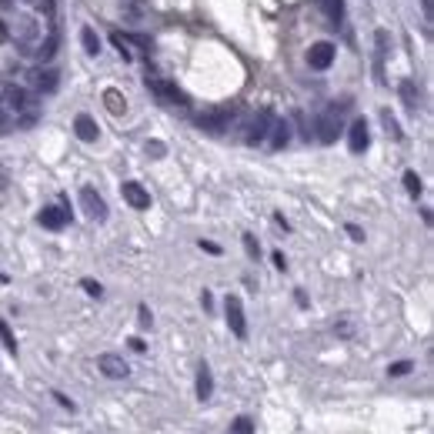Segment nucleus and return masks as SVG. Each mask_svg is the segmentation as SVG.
Segmentation results:
<instances>
[{
  "instance_id": "20e7f679",
  "label": "nucleus",
  "mask_w": 434,
  "mask_h": 434,
  "mask_svg": "<svg viewBox=\"0 0 434 434\" xmlns=\"http://www.w3.org/2000/svg\"><path fill=\"white\" fill-rule=\"evenodd\" d=\"M224 311H228V328L234 331V337H248V317H244V304H241V298L228 294Z\"/></svg>"
},
{
  "instance_id": "39448f33",
  "label": "nucleus",
  "mask_w": 434,
  "mask_h": 434,
  "mask_svg": "<svg viewBox=\"0 0 434 434\" xmlns=\"http://www.w3.org/2000/svg\"><path fill=\"white\" fill-rule=\"evenodd\" d=\"M147 87H151L154 94L160 97V101H167V104H187V94L180 91V87H174L171 80H160V77H151L147 74Z\"/></svg>"
},
{
  "instance_id": "f8f14e48",
  "label": "nucleus",
  "mask_w": 434,
  "mask_h": 434,
  "mask_svg": "<svg viewBox=\"0 0 434 434\" xmlns=\"http://www.w3.org/2000/svg\"><path fill=\"white\" fill-rule=\"evenodd\" d=\"M367 144H371L367 121H364V117H358V121L351 124V130H348V147H351V154H364V151H367Z\"/></svg>"
},
{
  "instance_id": "ddd939ff",
  "label": "nucleus",
  "mask_w": 434,
  "mask_h": 434,
  "mask_svg": "<svg viewBox=\"0 0 434 434\" xmlns=\"http://www.w3.org/2000/svg\"><path fill=\"white\" fill-rule=\"evenodd\" d=\"M287 141H291V124H287V121H274L271 130H267V144H271V151H284Z\"/></svg>"
},
{
  "instance_id": "f3484780",
  "label": "nucleus",
  "mask_w": 434,
  "mask_h": 434,
  "mask_svg": "<svg viewBox=\"0 0 434 434\" xmlns=\"http://www.w3.org/2000/svg\"><path fill=\"white\" fill-rule=\"evenodd\" d=\"M121 3H124V14H128L134 24L144 21V14H147V3H144V0H121Z\"/></svg>"
},
{
  "instance_id": "393cba45",
  "label": "nucleus",
  "mask_w": 434,
  "mask_h": 434,
  "mask_svg": "<svg viewBox=\"0 0 434 434\" xmlns=\"http://www.w3.org/2000/svg\"><path fill=\"white\" fill-rule=\"evenodd\" d=\"M411 367H414L411 361H398V364L387 367V374H391V378H405V374H411Z\"/></svg>"
},
{
  "instance_id": "9d476101",
  "label": "nucleus",
  "mask_w": 434,
  "mask_h": 434,
  "mask_svg": "<svg viewBox=\"0 0 434 434\" xmlns=\"http://www.w3.org/2000/svg\"><path fill=\"white\" fill-rule=\"evenodd\" d=\"M37 221H40V228H47V230H64L71 224V210L67 207H44L37 214Z\"/></svg>"
},
{
  "instance_id": "473e14b6",
  "label": "nucleus",
  "mask_w": 434,
  "mask_h": 434,
  "mask_svg": "<svg viewBox=\"0 0 434 434\" xmlns=\"http://www.w3.org/2000/svg\"><path fill=\"white\" fill-rule=\"evenodd\" d=\"M348 234H351V241H358V244L364 241V230H361L358 224H348Z\"/></svg>"
},
{
  "instance_id": "7ed1b4c3",
  "label": "nucleus",
  "mask_w": 434,
  "mask_h": 434,
  "mask_svg": "<svg viewBox=\"0 0 434 434\" xmlns=\"http://www.w3.org/2000/svg\"><path fill=\"white\" fill-rule=\"evenodd\" d=\"M334 57H337V47H334L331 40H317L307 51V64H311V71H328L334 64Z\"/></svg>"
},
{
  "instance_id": "2f4dec72",
  "label": "nucleus",
  "mask_w": 434,
  "mask_h": 434,
  "mask_svg": "<svg viewBox=\"0 0 434 434\" xmlns=\"http://www.w3.org/2000/svg\"><path fill=\"white\" fill-rule=\"evenodd\" d=\"M201 251H207V254H221V244H214V241H201Z\"/></svg>"
},
{
  "instance_id": "6ab92c4d",
  "label": "nucleus",
  "mask_w": 434,
  "mask_h": 434,
  "mask_svg": "<svg viewBox=\"0 0 434 434\" xmlns=\"http://www.w3.org/2000/svg\"><path fill=\"white\" fill-rule=\"evenodd\" d=\"M0 341H3V348H7L10 354H17V337H14V331H10L7 321H0Z\"/></svg>"
},
{
  "instance_id": "f257e3e1",
  "label": "nucleus",
  "mask_w": 434,
  "mask_h": 434,
  "mask_svg": "<svg viewBox=\"0 0 434 434\" xmlns=\"http://www.w3.org/2000/svg\"><path fill=\"white\" fill-rule=\"evenodd\" d=\"M271 124H274V114H271V110H261V114H254V117L248 121V128H244V144H248V147L264 144V141H267V130H271Z\"/></svg>"
},
{
  "instance_id": "58836bf2",
  "label": "nucleus",
  "mask_w": 434,
  "mask_h": 434,
  "mask_svg": "<svg viewBox=\"0 0 434 434\" xmlns=\"http://www.w3.org/2000/svg\"><path fill=\"white\" fill-rule=\"evenodd\" d=\"M3 37H7V30H3V24H0V40H3Z\"/></svg>"
},
{
  "instance_id": "412c9836",
  "label": "nucleus",
  "mask_w": 434,
  "mask_h": 434,
  "mask_svg": "<svg viewBox=\"0 0 434 434\" xmlns=\"http://www.w3.org/2000/svg\"><path fill=\"white\" fill-rule=\"evenodd\" d=\"M405 191H408L411 197H418V194H421V178H418L414 171H405Z\"/></svg>"
},
{
  "instance_id": "9b49d317",
  "label": "nucleus",
  "mask_w": 434,
  "mask_h": 434,
  "mask_svg": "<svg viewBox=\"0 0 434 434\" xmlns=\"http://www.w3.org/2000/svg\"><path fill=\"white\" fill-rule=\"evenodd\" d=\"M230 110H210V114H201L197 117V128L207 130V134H224L230 128Z\"/></svg>"
},
{
  "instance_id": "423d86ee",
  "label": "nucleus",
  "mask_w": 434,
  "mask_h": 434,
  "mask_svg": "<svg viewBox=\"0 0 434 434\" xmlns=\"http://www.w3.org/2000/svg\"><path fill=\"white\" fill-rule=\"evenodd\" d=\"M121 194H124V201H128L134 210H147V207H151V194H147V187H144V184H137V180H124V184H121Z\"/></svg>"
},
{
  "instance_id": "aec40b11",
  "label": "nucleus",
  "mask_w": 434,
  "mask_h": 434,
  "mask_svg": "<svg viewBox=\"0 0 434 434\" xmlns=\"http://www.w3.org/2000/svg\"><path fill=\"white\" fill-rule=\"evenodd\" d=\"M104 104H107L110 114H124V101H121L117 91H104Z\"/></svg>"
},
{
  "instance_id": "dca6fc26",
  "label": "nucleus",
  "mask_w": 434,
  "mask_h": 434,
  "mask_svg": "<svg viewBox=\"0 0 434 434\" xmlns=\"http://www.w3.org/2000/svg\"><path fill=\"white\" fill-rule=\"evenodd\" d=\"M34 80H37V91H40V94H53V91H57V71H53V67H47V71H37V77H34Z\"/></svg>"
},
{
  "instance_id": "1a4fd4ad",
  "label": "nucleus",
  "mask_w": 434,
  "mask_h": 434,
  "mask_svg": "<svg viewBox=\"0 0 434 434\" xmlns=\"http://www.w3.org/2000/svg\"><path fill=\"white\" fill-rule=\"evenodd\" d=\"M3 107H7L10 114H27L30 94H27L24 87H17V84H7V87H3Z\"/></svg>"
},
{
  "instance_id": "72a5a7b5",
  "label": "nucleus",
  "mask_w": 434,
  "mask_h": 434,
  "mask_svg": "<svg viewBox=\"0 0 434 434\" xmlns=\"http://www.w3.org/2000/svg\"><path fill=\"white\" fill-rule=\"evenodd\" d=\"M128 344H130V348H134V351H137V354H144V351H147V344H144L141 337H130Z\"/></svg>"
},
{
  "instance_id": "0eeeda50",
  "label": "nucleus",
  "mask_w": 434,
  "mask_h": 434,
  "mask_svg": "<svg viewBox=\"0 0 434 434\" xmlns=\"http://www.w3.org/2000/svg\"><path fill=\"white\" fill-rule=\"evenodd\" d=\"M97 367H101L104 378H110V381H124L130 374L128 361L117 358V354H101V358H97Z\"/></svg>"
},
{
  "instance_id": "2eb2a0df",
  "label": "nucleus",
  "mask_w": 434,
  "mask_h": 434,
  "mask_svg": "<svg viewBox=\"0 0 434 434\" xmlns=\"http://www.w3.org/2000/svg\"><path fill=\"white\" fill-rule=\"evenodd\" d=\"M210 394H214V378H210V367L201 364V367H197V398L207 401Z\"/></svg>"
},
{
  "instance_id": "b1692460",
  "label": "nucleus",
  "mask_w": 434,
  "mask_h": 434,
  "mask_svg": "<svg viewBox=\"0 0 434 434\" xmlns=\"http://www.w3.org/2000/svg\"><path fill=\"white\" fill-rule=\"evenodd\" d=\"M344 10V0H328V17H331V24H341V14Z\"/></svg>"
},
{
  "instance_id": "ea45409f",
  "label": "nucleus",
  "mask_w": 434,
  "mask_h": 434,
  "mask_svg": "<svg viewBox=\"0 0 434 434\" xmlns=\"http://www.w3.org/2000/svg\"><path fill=\"white\" fill-rule=\"evenodd\" d=\"M0 284H7V278H3V274H0Z\"/></svg>"
},
{
  "instance_id": "f03ea898",
  "label": "nucleus",
  "mask_w": 434,
  "mask_h": 434,
  "mask_svg": "<svg viewBox=\"0 0 434 434\" xmlns=\"http://www.w3.org/2000/svg\"><path fill=\"white\" fill-rule=\"evenodd\" d=\"M341 110H344V107L334 104L331 110H324V114L317 117V141H321V144H334V141H337V134H341Z\"/></svg>"
},
{
  "instance_id": "5701e85b",
  "label": "nucleus",
  "mask_w": 434,
  "mask_h": 434,
  "mask_svg": "<svg viewBox=\"0 0 434 434\" xmlns=\"http://www.w3.org/2000/svg\"><path fill=\"white\" fill-rule=\"evenodd\" d=\"M34 53H37V60H51L53 53H57V34L47 37V47H40V51H34Z\"/></svg>"
},
{
  "instance_id": "4c0bfd02",
  "label": "nucleus",
  "mask_w": 434,
  "mask_h": 434,
  "mask_svg": "<svg viewBox=\"0 0 434 434\" xmlns=\"http://www.w3.org/2000/svg\"><path fill=\"white\" fill-rule=\"evenodd\" d=\"M201 304H204V311H210V304H214V298H210V291H204V294H201Z\"/></svg>"
},
{
  "instance_id": "a211bd4d",
  "label": "nucleus",
  "mask_w": 434,
  "mask_h": 434,
  "mask_svg": "<svg viewBox=\"0 0 434 434\" xmlns=\"http://www.w3.org/2000/svg\"><path fill=\"white\" fill-rule=\"evenodd\" d=\"M80 40H84V51L91 53V57H97V53H101V40H97L94 27H84V30H80Z\"/></svg>"
},
{
  "instance_id": "6e6552de",
  "label": "nucleus",
  "mask_w": 434,
  "mask_h": 434,
  "mask_svg": "<svg viewBox=\"0 0 434 434\" xmlns=\"http://www.w3.org/2000/svg\"><path fill=\"white\" fill-rule=\"evenodd\" d=\"M80 204H84V210H87L91 221H107V204H104V197L94 191V187H84V191H80Z\"/></svg>"
},
{
  "instance_id": "c85d7f7f",
  "label": "nucleus",
  "mask_w": 434,
  "mask_h": 434,
  "mask_svg": "<svg viewBox=\"0 0 434 434\" xmlns=\"http://www.w3.org/2000/svg\"><path fill=\"white\" fill-rule=\"evenodd\" d=\"M244 251H248V257H257V254H261V248H257L254 234H244Z\"/></svg>"
},
{
  "instance_id": "e433bc0d",
  "label": "nucleus",
  "mask_w": 434,
  "mask_h": 434,
  "mask_svg": "<svg viewBox=\"0 0 434 434\" xmlns=\"http://www.w3.org/2000/svg\"><path fill=\"white\" fill-rule=\"evenodd\" d=\"M147 154H157V157H160V154H164V144H157V141L147 144Z\"/></svg>"
},
{
  "instance_id": "a878e982",
  "label": "nucleus",
  "mask_w": 434,
  "mask_h": 434,
  "mask_svg": "<svg viewBox=\"0 0 434 434\" xmlns=\"http://www.w3.org/2000/svg\"><path fill=\"white\" fill-rule=\"evenodd\" d=\"M401 94H405V104L408 107H418V101H421L418 91H414V84H401Z\"/></svg>"
},
{
  "instance_id": "f704fd0d",
  "label": "nucleus",
  "mask_w": 434,
  "mask_h": 434,
  "mask_svg": "<svg viewBox=\"0 0 434 434\" xmlns=\"http://www.w3.org/2000/svg\"><path fill=\"white\" fill-rule=\"evenodd\" d=\"M274 267H278V271H284V267H287V257H284L281 251H274Z\"/></svg>"
},
{
  "instance_id": "7c9ffc66",
  "label": "nucleus",
  "mask_w": 434,
  "mask_h": 434,
  "mask_svg": "<svg viewBox=\"0 0 434 434\" xmlns=\"http://www.w3.org/2000/svg\"><path fill=\"white\" fill-rule=\"evenodd\" d=\"M53 398H57V405H60V408L74 411V401H71V398H64V394H60V391H53Z\"/></svg>"
},
{
  "instance_id": "4468645a",
  "label": "nucleus",
  "mask_w": 434,
  "mask_h": 434,
  "mask_svg": "<svg viewBox=\"0 0 434 434\" xmlns=\"http://www.w3.org/2000/svg\"><path fill=\"white\" fill-rule=\"evenodd\" d=\"M74 134L80 137V141H84V144H94L101 130H97V124H94V117H91V114H77V121H74Z\"/></svg>"
},
{
  "instance_id": "cd10ccee",
  "label": "nucleus",
  "mask_w": 434,
  "mask_h": 434,
  "mask_svg": "<svg viewBox=\"0 0 434 434\" xmlns=\"http://www.w3.org/2000/svg\"><path fill=\"white\" fill-rule=\"evenodd\" d=\"M110 40H114V47L121 51V57H124V60H130V51H128V44H124V34H110Z\"/></svg>"
},
{
  "instance_id": "4be33fe9",
  "label": "nucleus",
  "mask_w": 434,
  "mask_h": 434,
  "mask_svg": "<svg viewBox=\"0 0 434 434\" xmlns=\"http://www.w3.org/2000/svg\"><path fill=\"white\" fill-rule=\"evenodd\" d=\"M230 434H254V421H251V418H237V421L230 424Z\"/></svg>"
},
{
  "instance_id": "c756f323",
  "label": "nucleus",
  "mask_w": 434,
  "mask_h": 434,
  "mask_svg": "<svg viewBox=\"0 0 434 434\" xmlns=\"http://www.w3.org/2000/svg\"><path fill=\"white\" fill-rule=\"evenodd\" d=\"M137 321H141V328H151V321H154V317H151V311H147L144 304L137 307Z\"/></svg>"
},
{
  "instance_id": "c9c22d12",
  "label": "nucleus",
  "mask_w": 434,
  "mask_h": 434,
  "mask_svg": "<svg viewBox=\"0 0 434 434\" xmlns=\"http://www.w3.org/2000/svg\"><path fill=\"white\" fill-rule=\"evenodd\" d=\"M334 331L341 334V337H351V324H348V321H341V324H337Z\"/></svg>"
},
{
  "instance_id": "bb28decb",
  "label": "nucleus",
  "mask_w": 434,
  "mask_h": 434,
  "mask_svg": "<svg viewBox=\"0 0 434 434\" xmlns=\"http://www.w3.org/2000/svg\"><path fill=\"white\" fill-rule=\"evenodd\" d=\"M80 287H84L91 298H101V294H104V287L97 281H91V278H84V281H80Z\"/></svg>"
}]
</instances>
